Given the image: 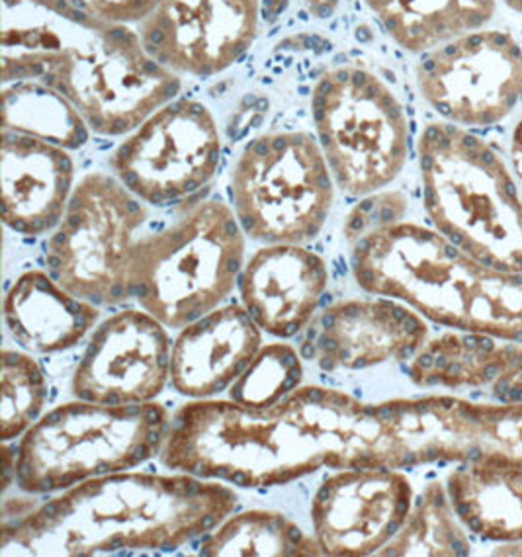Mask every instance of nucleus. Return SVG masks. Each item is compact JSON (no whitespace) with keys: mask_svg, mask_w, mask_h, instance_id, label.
Segmentation results:
<instances>
[{"mask_svg":"<svg viewBox=\"0 0 522 557\" xmlns=\"http://www.w3.org/2000/svg\"><path fill=\"white\" fill-rule=\"evenodd\" d=\"M0 83L39 81L90 132L132 134L181 92V75L147 53L136 32L73 0H0Z\"/></svg>","mask_w":522,"mask_h":557,"instance_id":"obj_1","label":"nucleus"},{"mask_svg":"<svg viewBox=\"0 0 522 557\" xmlns=\"http://www.w3.org/2000/svg\"><path fill=\"white\" fill-rule=\"evenodd\" d=\"M235 509L237 493L222 481L181 471H117L83 481L14 520L4 519L2 554L174 552L212 532Z\"/></svg>","mask_w":522,"mask_h":557,"instance_id":"obj_2","label":"nucleus"},{"mask_svg":"<svg viewBox=\"0 0 522 557\" xmlns=\"http://www.w3.org/2000/svg\"><path fill=\"white\" fill-rule=\"evenodd\" d=\"M161 460L169 470L245 490L286 485L321 468L340 470L315 385L298 387L269 409L232 399L184 405L171 419Z\"/></svg>","mask_w":522,"mask_h":557,"instance_id":"obj_3","label":"nucleus"},{"mask_svg":"<svg viewBox=\"0 0 522 557\" xmlns=\"http://www.w3.org/2000/svg\"><path fill=\"white\" fill-rule=\"evenodd\" d=\"M350 260L368 294L445 327L522 343V272L487 267L440 231L399 220L377 225L352 240Z\"/></svg>","mask_w":522,"mask_h":557,"instance_id":"obj_4","label":"nucleus"},{"mask_svg":"<svg viewBox=\"0 0 522 557\" xmlns=\"http://www.w3.org/2000/svg\"><path fill=\"white\" fill-rule=\"evenodd\" d=\"M417 151L435 230L492 269L522 272V200L504 157L448 122L426 125Z\"/></svg>","mask_w":522,"mask_h":557,"instance_id":"obj_5","label":"nucleus"},{"mask_svg":"<svg viewBox=\"0 0 522 557\" xmlns=\"http://www.w3.org/2000/svg\"><path fill=\"white\" fill-rule=\"evenodd\" d=\"M163 405H107L77 399L44 414L14 454V483L29 495L71 490L83 481L134 470L165 446Z\"/></svg>","mask_w":522,"mask_h":557,"instance_id":"obj_6","label":"nucleus"},{"mask_svg":"<svg viewBox=\"0 0 522 557\" xmlns=\"http://www.w3.org/2000/svg\"><path fill=\"white\" fill-rule=\"evenodd\" d=\"M245 233L227 203H198L166 230L139 237L129 264V298L166 329L203 318L239 284Z\"/></svg>","mask_w":522,"mask_h":557,"instance_id":"obj_7","label":"nucleus"},{"mask_svg":"<svg viewBox=\"0 0 522 557\" xmlns=\"http://www.w3.org/2000/svg\"><path fill=\"white\" fill-rule=\"evenodd\" d=\"M311 115L331 174L348 196H370L394 183L409 157V120L376 73L345 65L321 75Z\"/></svg>","mask_w":522,"mask_h":557,"instance_id":"obj_8","label":"nucleus"},{"mask_svg":"<svg viewBox=\"0 0 522 557\" xmlns=\"http://www.w3.org/2000/svg\"><path fill=\"white\" fill-rule=\"evenodd\" d=\"M333 181L313 135H261L245 147L233 169V212L252 240L303 245L320 235L330 218Z\"/></svg>","mask_w":522,"mask_h":557,"instance_id":"obj_9","label":"nucleus"},{"mask_svg":"<svg viewBox=\"0 0 522 557\" xmlns=\"http://www.w3.org/2000/svg\"><path fill=\"white\" fill-rule=\"evenodd\" d=\"M146 220L144 202L116 176L87 174L46 243L49 274L98 308L124 304L132 299L127 274Z\"/></svg>","mask_w":522,"mask_h":557,"instance_id":"obj_10","label":"nucleus"},{"mask_svg":"<svg viewBox=\"0 0 522 557\" xmlns=\"http://www.w3.org/2000/svg\"><path fill=\"white\" fill-rule=\"evenodd\" d=\"M222 159V135L202 102L174 98L117 145L110 166L144 203L165 208L210 183Z\"/></svg>","mask_w":522,"mask_h":557,"instance_id":"obj_11","label":"nucleus"},{"mask_svg":"<svg viewBox=\"0 0 522 557\" xmlns=\"http://www.w3.org/2000/svg\"><path fill=\"white\" fill-rule=\"evenodd\" d=\"M415 78L448 124H499L522 100L521 44L504 29H474L421 53Z\"/></svg>","mask_w":522,"mask_h":557,"instance_id":"obj_12","label":"nucleus"},{"mask_svg":"<svg viewBox=\"0 0 522 557\" xmlns=\"http://www.w3.org/2000/svg\"><path fill=\"white\" fill-rule=\"evenodd\" d=\"M134 32L176 75L213 77L254 44L259 0H161Z\"/></svg>","mask_w":522,"mask_h":557,"instance_id":"obj_13","label":"nucleus"},{"mask_svg":"<svg viewBox=\"0 0 522 557\" xmlns=\"http://www.w3.org/2000/svg\"><path fill=\"white\" fill-rule=\"evenodd\" d=\"M411 509L413 487L401 471L339 470L311 500L313 536L325 556H372L396 536Z\"/></svg>","mask_w":522,"mask_h":557,"instance_id":"obj_14","label":"nucleus"},{"mask_svg":"<svg viewBox=\"0 0 522 557\" xmlns=\"http://www.w3.org/2000/svg\"><path fill=\"white\" fill-rule=\"evenodd\" d=\"M171 355L159 319L144 309L117 311L90 336L73 375V394L95 404H151L171 380Z\"/></svg>","mask_w":522,"mask_h":557,"instance_id":"obj_15","label":"nucleus"},{"mask_svg":"<svg viewBox=\"0 0 522 557\" xmlns=\"http://www.w3.org/2000/svg\"><path fill=\"white\" fill-rule=\"evenodd\" d=\"M426 338L425 319L397 299H347L321 313L306 355L325 372L364 370L411 360Z\"/></svg>","mask_w":522,"mask_h":557,"instance_id":"obj_16","label":"nucleus"},{"mask_svg":"<svg viewBox=\"0 0 522 557\" xmlns=\"http://www.w3.org/2000/svg\"><path fill=\"white\" fill-rule=\"evenodd\" d=\"M330 284L325 260L301 245H266L243 267V308L278 338H290L310 323Z\"/></svg>","mask_w":522,"mask_h":557,"instance_id":"obj_17","label":"nucleus"},{"mask_svg":"<svg viewBox=\"0 0 522 557\" xmlns=\"http://www.w3.org/2000/svg\"><path fill=\"white\" fill-rule=\"evenodd\" d=\"M75 164L67 149L2 129L0 181L4 225L26 237L58 227L67 210Z\"/></svg>","mask_w":522,"mask_h":557,"instance_id":"obj_18","label":"nucleus"},{"mask_svg":"<svg viewBox=\"0 0 522 557\" xmlns=\"http://www.w3.org/2000/svg\"><path fill=\"white\" fill-rule=\"evenodd\" d=\"M261 327L241 306L215 308L181 331L171 355L178 394L208 399L232 387L261 350Z\"/></svg>","mask_w":522,"mask_h":557,"instance_id":"obj_19","label":"nucleus"},{"mask_svg":"<svg viewBox=\"0 0 522 557\" xmlns=\"http://www.w3.org/2000/svg\"><path fill=\"white\" fill-rule=\"evenodd\" d=\"M100 308L63 288L49 272H24L4 298L10 335L26 350L49 355L78 345L97 325Z\"/></svg>","mask_w":522,"mask_h":557,"instance_id":"obj_20","label":"nucleus"},{"mask_svg":"<svg viewBox=\"0 0 522 557\" xmlns=\"http://www.w3.org/2000/svg\"><path fill=\"white\" fill-rule=\"evenodd\" d=\"M446 491L458 519L475 536L495 542L522 540V460L485 454L460 461Z\"/></svg>","mask_w":522,"mask_h":557,"instance_id":"obj_21","label":"nucleus"},{"mask_svg":"<svg viewBox=\"0 0 522 557\" xmlns=\"http://www.w3.org/2000/svg\"><path fill=\"white\" fill-rule=\"evenodd\" d=\"M521 345L487 333H446L419 348L409 377L419 387H494L522 364Z\"/></svg>","mask_w":522,"mask_h":557,"instance_id":"obj_22","label":"nucleus"},{"mask_svg":"<svg viewBox=\"0 0 522 557\" xmlns=\"http://www.w3.org/2000/svg\"><path fill=\"white\" fill-rule=\"evenodd\" d=\"M387 36L409 53L485 28L497 0H364Z\"/></svg>","mask_w":522,"mask_h":557,"instance_id":"obj_23","label":"nucleus"},{"mask_svg":"<svg viewBox=\"0 0 522 557\" xmlns=\"http://www.w3.org/2000/svg\"><path fill=\"white\" fill-rule=\"evenodd\" d=\"M2 129L39 137L67 151L80 149L90 137L77 108L39 81L2 83Z\"/></svg>","mask_w":522,"mask_h":557,"instance_id":"obj_24","label":"nucleus"},{"mask_svg":"<svg viewBox=\"0 0 522 557\" xmlns=\"http://www.w3.org/2000/svg\"><path fill=\"white\" fill-rule=\"evenodd\" d=\"M200 556L318 557L325 552L315 536H308L281 512L247 510L229 515L208 532Z\"/></svg>","mask_w":522,"mask_h":557,"instance_id":"obj_25","label":"nucleus"},{"mask_svg":"<svg viewBox=\"0 0 522 557\" xmlns=\"http://www.w3.org/2000/svg\"><path fill=\"white\" fill-rule=\"evenodd\" d=\"M458 519L446 485L431 481L413 505L403 527L377 556H468L472 544Z\"/></svg>","mask_w":522,"mask_h":557,"instance_id":"obj_26","label":"nucleus"},{"mask_svg":"<svg viewBox=\"0 0 522 557\" xmlns=\"http://www.w3.org/2000/svg\"><path fill=\"white\" fill-rule=\"evenodd\" d=\"M0 395V438L10 443L38 423L48 401V380L32 356L2 350Z\"/></svg>","mask_w":522,"mask_h":557,"instance_id":"obj_27","label":"nucleus"},{"mask_svg":"<svg viewBox=\"0 0 522 557\" xmlns=\"http://www.w3.org/2000/svg\"><path fill=\"white\" fill-rule=\"evenodd\" d=\"M301 377L303 366L294 346L284 343L261 346L251 364L229 387V399L252 409H269L296 392Z\"/></svg>","mask_w":522,"mask_h":557,"instance_id":"obj_28","label":"nucleus"},{"mask_svg":"<svg viewBox=\"0 0 522 557\" xmlns=\"http://www.w3.org/2000/svg\"><path fill=\"white\" fill-rule=\"evenodd\" d=\"M78 9L98 18L136 29L161 0H73Z\"/></svg>","mask_w":522,"mask_h":557,"instance_id":"obj_29","label":"nucleus"},{"mask_svg":"<svg viewBox=\"0 0 522 557\" xmlns=\"http://www.w3.org/2000/svg\"><path fill=\"white\" fill-rule=\"evenodd\" d=\"M495 399L501 404H522V364L494 385Z\"/></svg>","mask_w":522,"mask_h":557,"instance_id":"obj_30","label":"nucleus"},{"mask_svg":"<svg viewBox=\"0 0 522 557\" xmlns=\"http://www.w3.org/2000/svg\"><path fill=\"white\" fill-rule=\"evenodd\" d=\"M511 161H513L514 173L519 174L522 181V120L514 125L513 137H511Z\"/></svg>","mask_w":522,"mask_h":557,"instance_id":"obj_31","label":"nucleus"},{"mask_svg":"<svg viewBox=\"0 0 522 557\" xmlns=\"http://www.w3.org/2000/svg\"><path fill=\"white\" fill-rule=\"evenodd\" d=\"M507 9L513 10L517 14H522V0H504Z\"/></svg>","mask_w":522,"mask_h":557,"instance_id":"obj_32","label":"nucleus"}]
</instances>
